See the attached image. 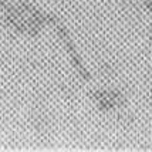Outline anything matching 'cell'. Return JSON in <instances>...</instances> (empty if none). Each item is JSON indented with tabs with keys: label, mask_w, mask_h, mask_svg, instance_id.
<instances>
[{
	"label": "cell",
	"mask_w": 152,
	"mask_h": 152,
	"mask_svg": "<svg viewBox=\"0 0 152 152\" xmlns=\"http://www.w3.org/2000/svg\"><path fill=\"white\" fill-rule=\"evenodd\" d=\"M117 107V102L115 99L111 98H102L98 101V110L99 111H111Z\"/></svg>",
	"instance_id": "obj_1"
},
{
	"label": "cell",
	"mask_w": 152,
	"mask_h": 152,
	"mask_svg": "<svg viewBox=\"0 0 152 152\" xmlns=\"http://www.w3.org/2000/svg\"><path fill=\"white\" fill-rule=\"evenodd\" d=\"M90 97H91L93 99L99 101V99H102V98H108V91H105V90H97V91H91V93H90Z\"/></svg>",
	"instance_id": "obj_2"
},
{
	"label": "cell",
	"mask_w": 152,
	"mask_h": 152,
	"mask_svg": "<svg viewBox=\"0 0 152 152\" xmlns=\"http://www.w3.org/2000/svg\"><path fill=\"white\" fill-rule=\"evenodd\" d=\"M56 31H57V34H58V37L61 40H66L70 37V34H68V31H67V28L64 26H61V24H56Z\"/></svg>",
	"instance_id": "obj_3"
},
{
	"label": "cell",
	"mask_w": 152,
	"mask_h": 152,
	"mask_svg": "<svg viewBox=\"0 0 152 152\" xmlns=\"http://www.w3.org/2000/svg\"><path fill=\"white\" fill-rule=\"evenodd\" d=\"M70 57H71V63H73V66L75 70H78L80 67H83V63H81V58L78 57V54L74 53V54H70Z\"/></svg>",
	"instance_id": "obj_4"
},
{
	"label": "cell",
	"mask_w": 152,
	"mask_h": 152,
	"mask_svg": "<svg viewBox=\"0 0 152 152\" xmlns=\"http://www.w3.org/2000/svg\"><path fill=\"white\" fill-rule=\"evenodd\" d=\"M77 71H78V74L81 75V78H84L86 81H90V80H91V74H90L88 71H87V68H86L84 66H83V67H80V68L77 70Z\"/></svg>",
	"instance_id": "obj_5"
},
{
	"label": "cell",
	"mask_w": 152,
	"mask_h": 152,
	"mask_svg": "<svg viewBox=\"0 0 152 152\" xmlns=\"http://www.w3.org/2000/svg\"><path fill=\"white\" fill-rule=\"evenodd\" d=\"M46 23L47 24H53V26H56V24H58V19H57L54 14L46 13Z\"/></svg>",
	"instance_id": "obj_6"
},
{
	"label": "cell",
	"mask_w": 152,
	"mask_h": 152,
	"mask_svg": "<svg viewBox=\"0 0 152 152\" xmlns=\"http://www.w3.org/2000/svg\"><path fill=\"white\" fill-rule=\"evenodd\" d=\"M121 97H124V94L121 93L119 90H111V91H108V98L117 99V98H121Z\"/></svg>",
	"instance_id": "obj_7"
},
{
	"label": "cell",
	"mask_w": 152,
	"mask_h": 152,
	"mask_svg": "<svg viewBox=\"0 0 152 152\" xmlns=\"http://www.w3.org/2000/svg\"><path fill=\"white\" fill-rule=\"evenodd\" d=\"M115 102H117V107H118V108H121V107H125L126 105L125 95H124V97H121V98H117V99H115Z\"/></svg>",
	"instance_id": "obj_8"
},
{
	"label": "cell",
	"mask_w": 152,
	"mask_h": 152,
	"mask_svg": "<svg viewBox=\"0 0 152 152\" xmlns=\"http://www.w3.org/2000/svg\"><path fill=\"white\" fill-rule=\"evenodd\" d=\"M144 6H145L149 12H152V0H145V1H144Z\"/></svg>",
	"instance_id": "obj_9"
},
{
	"label": "cell",
	"mask_w": 152,
	"mask_h": 152,
	"mask_svg": "<svg viewBox=\"0 0 152 152\" xmlns=\"http://www.w3.org/2000/svg\"><path fill=\"white\" fill-rule=\"evenodd\" d=\"M149 44L152 46V34H151V39H149Z\"/></svg>",
	"instance_id": "obj_10"
},
{
	"label": "cell",
	"mask_w": 152,
	"mask_h": 152,
	"mask_svg": "<svg viewBox=\"0 0 152 152\" xmlns=\"http://www.w3.org/2000/svg\"><path fill=\"white\" fill-rule=\"evenodd\" d=\"M4 1H10V0H4Z\"/></svg>",
	"instance_id": "obj_11"
}]
</instances>
